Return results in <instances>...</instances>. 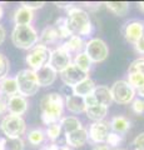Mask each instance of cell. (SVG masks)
<instances>
[{"label": "cell", "mask_w": 144, "mask_h": 150, "mask_svg": "<svg viewBox=\"0 0 144 150\" xmlns=\"http://www.w3.org/2000/svg\"><path fill=\"white\" fill-rule=\"evenodd\" d=\"M24 142L21 138H4L5 150H24Z\"/></svg>", "instance_id": "obj_30"}, {"label": "cell", "mask_w": 144, "mask_h": 150, "mask_svg": "<svg viewBox=\"0 0 144 150\" xmlns=\"http://www.w3.org/2000/svg\"><path fill=\"white\" fill-rule=\"evenodd\" d=\"M11 41L16 48L30 50L39 43V35L31 25H15L11 33Z\"/></svg>", "instance_id": "obj_3"}, {"label": "cell", "mask_w": 144, "mask_h": 150, "mask_svg": "<svg viewBox=\"0 0 144 150\" xmlns=\"http://www.w3.org/2000/svg\"><path fill=\"white\" fill-rule=\"evenodd\" d=\"M92 63H101L108 58L109 55V48L105 44L104 40L99 38H93L85 44V51Z\"/></svg>", "instance_id": "obj_8"}, {"label": "cell", "mask_w": 144, "mask_h": 150, "mask_svg": "<svg viewBox=\"0 0 144 150\" xmlns=\"http://www.w3.org/2000/svg\"><path fill=\"white\" fill-rule=\"evenodd\" d=\"M9 60L5 58V55L0 53V81L8 76L9 73Z\"/></svg>", "instance_id": "obj_33"}, {"label": "cell", "mask_w": 144, "mask_h": 150, "mask_svg": "<svg viewBox=\"0 0 144 150\" xmlns=\"http://www.w3.org/2000/svg\"><path fill=\"white\" fill-rule=\"evenodd\" d=\"M36 79H38L39 86H50L57 79L58 73L50 67V65H44L43 68H40L39 70L35 71Z\"/></svg>", "instance_id": "obj_16"}, {"label": "cell", "mask_w": 144, "mask_h": 150, "mask_svg": "<svg viewBox=\"0 0 144 150\" xmlns=\"http://www.w3.org/2000/svg\"><path fill=\"white\" fill-rule=\"evenodd\" d=\"M88 139H89V134H88V130L84 128L65 134V142L69 145V148H80L87 144Z\"/></svg>", "instance_id": "obj_15"}, {"label": "cell", "mask_w": 144, "mask_h": 150, "mask_svg": "<svg viewBox=\"0 0 144 150\" xmlns=\"http://www.w3.org/2000/svg\"><path fill=\"white\" fill-rule=\"evenodd\" d=\"M96 85L94 84V81L92 80V79L88 76L87 79H84L83 81H80L79 84H77L75 86L72 88V91H73V95L75 96H80V98H85L88 96L89 94L93 93L94 90V88Z\"/></svg>", "instance_id": "obj_21"}, {"label": "cell", "mask_w": 144, "mask_h": 150, "mask_svg": "<svg viewBox=\"0 0 144 150\" xmlns=\"http://www.w3.org/2000/svg\"><path fill=\"white\" fill-rule=\"evenodd\" d=\"M84 40H83V38L78 36V35H72L69 39L64 43L62 46L64 49H65L69 54H75L78 55L79 53H82V50L85 48L84 46Z\"/></svg>", "instance_id": "obj_22"}, {"label": "cell", "mask_w": 144, "mask_h": 150, "mask_svg": "<svg viewBox=\"0 0 144 150\" xmlns=\"http://www.w3.org/2000/svg\"><path fill=\"white\" fill-rule=\"evenodd\" d=\"M59 124L62 126V130H64L65 134L73 133V131L83 128L82 121L78 118H75V116H65V118H62V120L59 121Z\"/></svg>", "instance_id": "obj_26"}, {"label": "cell", "mask_w": 144, "mask_h": 150, "mask_svg": "<svg viewBox=\"0 0 144 150\" xmlns=\"http://www.w3.org/2000/svg\"><path fill=\"white\" fill-rule=\"evenodd\" d=\"M58 150H70L69 146H58Z\"/></svg>", "instance_id": "obj_47"}, {"label": "cell", "mask_w": 144, "mask_h": 150, "mask_svg": "<svg viewBox=\"0 0 144 150\" xmlns=\"http://www.w3.org/2000/svg\"><path fill=\"white\" fill-rule=\"evenodd\" d=\"M59 74H60L62 80L64 81V84L69 88L75 86L77 84H79L80 81H83L84 79L88 78V74L82 71L74 63H70L62 73H59Z\"/></svg>", "instance_id": "obj_11"}, {"label": "cell", "mask_w": 144, "mask_h": 150, "mask_svg": "<svg viewBox=\"0 0 144 150\" xmlns=\"http://www.w3.org/2000/svg\"><path fill=\"white\" fill-rule=\"evenodd\" d=\"M122 31H123L124 39L127 40L129 44L135 45L144 36V21L139 20V19L129 20L124 24Z\"/></svg>", "instance_id": "obj_10"}, {"label": "cell", "mask_w": 144, "mask_h": 150, "mask_svg": "<svg viewBox=\"0 0 144 150\" xmlns=\"http://www.w3.org/2000/svg\"><path fill=\"white\" fill-rule=\"evenodd\" d=\"M74 64H75L77 67L82 70V71L89 74L93 63L90 62V59L88 58V55L84 53V51H82V53H79L78 55H75V59H74Z\"/></svg>", "instance_id": "obj_28"}, {"label": "cell", "mask_w": 144, "mask_h": 150, "mask_svg": "<svg viewBox=\"0 0 144 150\" xmlns=\"http://www.w3.org/2000/svg\"><path fill=\"white\" fill-rule=\"evenodd\" d=\"M123 142V138L122 135L119 134H115V133H109L108 138H106V145L108 146H111V148H117L118 145Z\"/></svg>", "instance_id": "obj_34"}, {"label": "cell", "mask_w": 144, "mask_h": 150, "mask_svg": "<svg viewBox=\"0 0 144 150\" xmlns=\"http://www.w3.org/2000/svg\"><path fill=\"white\" fill-rule=\"evenodd\" d=\"M119 150H125V149H119Z\"/></svg>", "instance_id": "obj_49"}, {"label": "cell", "mask_w": 144, "mask_h": 150, "mask_svg": "<svg viewBox=\"0 0 144 150\" xmlns=\"http://www.w3.org/2000/svg\"><path fill=\"white\" fill-rule=\"evenodd\" d=\"M109 128L113 130V133L115 134H125L127 131L131 129V121L127 119L125 116H114L111 118L109 123Z\"/></svg>", "instance_id": "obj_23"}, {"label": "cell", "mask_w": 144, "mask_h": 150, "mask_svg": "<svg viewBox=\"0 0 144 150\" xmlns=\"http://www.w3.org/2000/svg\"><path fill=\"white\" fill-rule=\"evenodd\" d=\"M34 11L25 6H19L14 13V23L15 25H30L34 20Z\"/></svg>", "instance_id": "obj_17"}, {"label": "cell", "mask_w": 144, "mask_h": 150, "mask_svg": "<svg viewBox=\"0 0 144 150\" xmlns=\"http://www.w3.org/2000/svg\"><path fill=\"white\" fill-rule=\"evenodd\" d=\"M67 20H68L69 31H70L72 35H78L82 38L92 34L93 25L89 14L85 10H83V9L78 6H72L68 10Z\"/></svg>", "instance_id": "obj_2"}, {"label": "cell", "mask_w": 144, "mask_h": 150, "mask_svg": "<svg viewBox=\"0 0 144 150\" xmlns=\"http://www.w3.org/2000/svg\"><path fill=\"white\" fill-rule=\"evenodd\" d=\"M28 140L31 145H39L45 140V133L41 129H33L28 134Z\"/></svg>", "instance_id": "obj_31"}, {"label": "cell", "mask_w": 144, "mask_h": 150, "mask_svg": "<svg viewBox=\"0 0 144 150\" xmlns=\"http://www.w3.org/2000/svg\"><path fill=\"white\" fill-rule=\"evenodd\" d=\"M135 90L144 89V56L135 59L129 65L128 69V80Z\"/></svg>", "instance_id": "obj_9"}, {"label": "cell", "mask_w": 144, "mask_h": 150, "mask_svg": "<svg viewBox=\"0 0 144 150\" xmlns=\"http://www.w3.org/2000/svg\"><path fill=\"white\" fill-rule=\"evenodd\" d=\"M41 120L45 125L59 123L64 112V99L62 94L50 93L41 98L40 100Z\"/></svg>", "instance_id": "obj_1"}, {"label": "cell", "mask_w": 144, "mask_h": 150, "mask_svg": "<svg viewBox=\"0 0 144 150\" xmlns=\"http://www.w3.org/2000/svg\"><path fill=\"white\" fill-rule=\"evenodd\" d=\"M3 15H4V10H3V6L0 5V19L3 18Z\"/></svg>", "instance_id": "obj_48"}, {"label": "cell", "mask_w": 144, "mask_h": 150, "mask_svg": "<svg viewBox=\"0 0 144 150\" xmlns=\"http://www.w3.org/2000/svg\"><path fill=\"white\" fill-rule=\"evenodd\" d=\"M64 105L67 106V109L73 112V114H80V112H85V103L84 98L75 96V95H69L64 100Z\"/></svg>", "instance_id": "obj_19"}, {"label": "cell", "mask_w": 144, "mask_h": 150, "mask_svg": "<svg viewBox=\"0 0 144 150\" xmlns=\"http://www.w3.org/2000/svg\"><path fill=\"white\" fill-rule=\"evenodd\" d=\"M5 38H6V31L4 29L3 25H0V45L5 41Z\"/></svg>", "instance_id": "obj_41"}, {"label": "cell", "mask_w": 144, "mask_h": 150, "mask_svg": "<svg viewBox=\"0 0 144 150\" xmlns=\"http://www.w3.org/2000/svg\"><path fill=\"white\" fill-rule=\"evenodd\" d=\"M16 84H18V90L19 94L24 98L33 96L39 91V83L36 79L35 71L30 69H23L16 74Z\"/></svg>", "instance_id": "obj_4"}, {"label": "cell", "mask_w": 144, "mask_h": 150, "mask_svg": "<svg viewBox=\"0 0 144 150\" xmlns=\"http://www.w3.org/2000/svg\"><path fill=\"white\" fill-rule=\"evenodd\" d=\"M84 103H85V106H93V105H96V100H95V98L94 95H93V93L89 94L88 96L84 98Z\"/></svg>", "instance_id": "obj_39"}, {"label": "cell", "mask_w": 144, "mask_h": 150, "mask_svg": "<svg viewBox=\"0 0 144 150\" xmlns=\"http://www.w3.org/2000/svg\"><path fill=\"white\" fill-rule=\"evenodd\" d=\"M132 110L138 115H143L144 114V100L138 98V99H134L132 101Z\"/></svg>", "instance_id": "obj_35"}, {"label": "cell", "mask_w": 144, "mask_h": 150, "mask_svg": "<svg viewBox=\"0 0 144 150\" xmlns=\"http://www.w3.org/2000/svg\"><path fill=\"white\" fill-rule=\"evenodd\" d=\"M85 114L88 118L93 120L94 123H96V121H103L106 114H108V108L104 105H100V104L88 106L85 109Z\"/></svg>", "instance_id": "obj_24"}, {"label": "cell", "mask_w": 144, "mask_h": 150, "mask_svg": "<svg viewBox=\"0 0 144 150\" xmlns=\"http://www.w3.org/2000/svg\"><path fill=\"white\" fill-rule=\"evenodd\" d=\"M108 10L117 16H124L129 13V3L127 1H108L105 3Z\"/></svg>", "instance_id": "obj_27"}, {"label": "cell", "mask_w": 144, "mask_h": 150, "mask_svg": "<svg viewBox=\"0 0 144 150\" xmlns=\"http://www.w3.org/2000/svg\"><path fill=\"white\" fill-rule=\"evenodd\" d=\"M28 110V100L20 94L13 95L8 98V111L11 115L21 116L24 115Z\"/></svg>", "instance_id": "obj_14"}, {"label": "cell", "mask_w": 144, "mask_h": 150, "mask_svg": "<svg viewBox=\"0 0 144 150\" xmlns=\"http://www.w3.org/2000/svg\"><path fill=\"white\" fill-rule=\"evenodd\" d=\"M50 54H52V50L49 49V46L41 45V44H36L34 48H31L28 53L25 62L29 65V69L36 71L40 68H43L44 65L49 64L50 60Z\"/></svg>", "instance_id": "obj_5"}, {"label": "cell", "mask_w": 144, "mask_h": 150, "mask_svg": "<svg viewBox=\"0 0 144 150\" xmlns=\"http://www.w3.org/2000/svg\"><path fill=\"white\" fill-rule=\"evenodd\" d=\"M0 150H5L4 149V138H0Z\"/></svg>", "instance_id": "obj_45"}, {"label": "cell", "mask_w": 144, "mask_h": 150, "mask_svg": "<svg viewBox=\"0 0 144 150\" xmlns=\"http://www.w3.org/2000/svg\"><path fill=\"white\" fill-rule=\"evenodd\" d=\"M111 98L113 101L118 104H132V101L135 99V89H134L127 80H117L110 88Z\"/></svg>", "instance_id": "obj_6"}, {"label": "cell", "mask_w": 144, "mask_h": 150, "mask_svg": "<svg viewBox=\"0 0 144 150\" xmlns=\"http://www.w3.org/2000/svg\"><path fill=\"white\" fill-rule=\"evenodd\" d=\"M138 8L140 9L142 11H144V1H140V3H139V4H138Z\"/></svg>", "instance_id": "obj_46"}, {"label": "cell", "mask_w": 144, "mask_h": 150, "mask_svg": "<svg viewBox=\"0 0 144 150\" xmlns=\"http://www.w3.org/2000/svg\"><path fill=\"white\" fill-rule=\"evenodd\" d=\"M6 110H8V100L0 96V115L4 114Z\"/></svg>", "instance_id": "obj_40"}, {"label": "cell", "mask_w": 144, "mask_h": 150, "mask_svg": "<svg viewBox=\"0 0 144 150\" xmlns=\"http://www.w3.org/2000/svg\"><path fill=\"white\" fill-rule=\"evenodd\" d=\"M58 8H67L68 10L72 8V3H55Z\"/></svg>", "instance_id": "obj_43"}, {"label": "cell", "mask_w": 144, "mask_h": 150, "mask_svg": "<svg viewBox=\"0 0 144 150\" xmlns=\"http://www.w3.org/2000/svg\"><path fill=\"white\" fill-rule=\"evenodd\" d=\"M134 49H135V51H137L138 54L144 55V36L138 41L135 45H134Z\"/></svg>", "instance_id": "obj_38"}, {"label": "cell", "mask_w": 144, "mask_h": 150, "mask_svg": "<svg viewBox=\"0 0 144 150\" xmlns=\"http://www.w3.org/2000/svg\"><path fill=\"white\" fill-rule=\"evenodd\" d=\"M92 150H110V148L108 146V145H103V144H100V145H95V146L93 148Z\"/></svg>", "instance_id": "obj_42"}, {"label": "cell", "mask_w": 144, "mask_h": 150, "mask_svg": "<svg viewBox=\"0 0 144 150\" xmlns=\"http://www.w3.org/2000/svg\"><path fill=\"white\" fill-rule=\"evenodd\" d=\"M55 28H57V30H58L59 39H69V38L72 36L70 31H69V28H68L67 16L58 18L57 20H55Z\"/></svg>", "instance_id": "obj_29"}, {"label": "cell", "mask_w": 144, "mask_h": 150, "mask_svg": "<svg viewBox=\"0 0 144 150\" xmlns=\"http://www.w3.org/2000/svg\"><path fill=\"white\" fill-rule=\"evenodd\" d=\"M58 40H59L58 30H57V28L53 25H48L46 28H44L43 31H41L39 35V44L45 45V46L55 44Z\"/></svg>", "instance_id": "obj_20"}, {"label": "cell", "mask_w": 144, "mask_h": 150, "mask_svg": "<svg viewBox=\"0 0 144 150\" xmlns=\"http://www.w3.org/2000/svg\"><path fill=\"white\" fill-rule=\"evenodd\" d=\"M70 63H72V56L63 46H59V48L52 50L49 65L57 73H62Z\"/></svg>", "instance_id": "obj_12"}, {"label": "cell", "mask_w": 144, "mask_h": 150, "mask_svg": "<svg viewBox=\"0 0 144 150\" xmlns=\"http://www.w3.org/2000/svg\"><path fill=\"white\" fill-rule=\"evenodd\" d=\"M44 150H58V145L57 144H52V145H49V146H46Z\"/></svg>", "instance_id": "obj_44"}, {"label": "cell", "mask_w": 144, "mask_h": 150, "mask_svg": "<svg viewBox=\"0 0 144 150\" xmlns=\"http://www.w3.org/2000/svg\"><path fill=\"white\" fill-rule=\"evenodd\" d=\"M0 94H1V95H6L8 98L19 94L16 79L10 78V76H6L5 79H3V80L0 81Z\"/></svg>", "instance_id": "obj_25"}, {"label": "cell", "mask_w": 144, "mask_h": 150, "mask_svg": "<svg viewBox=\"0 0 144 150\" xmlns=\"http://www.w3.org/2000/svg\"><path fill=\"white\" fill-rule=\"evenodd\" d=\"M93 95H94L95 100H96V104H100V105H104V106L108 108L111 103H113L110 89L105 85L95 86L94 90H93Z\"/></svg>", "instance_id": "obj_18"}, {"label": "cell", "mask_w": 144, "mask_h": 150, "mask_svg": "<svg viewBox=\"0 0 144 150\" xmlns=\"http://www.w3.org/2000/svg\"><path fill=\"white\" fill-rule=\"evenodd\" d=\"M0 129L5 135V138H20L26 131V123L23 116L9 114L1 120Z\"/></svg>", "instance_id": "obj_7"}, {"label": "cell", "mask_w": 144, "mask_h": 150, "mask_svg": "<svg viewBox=\"0 0 144 150\" xmlns=\"http://www.w3.org/2000/svg\"><path fill=\"white\" fill-rule=\"evenodd\" d=\"M21 6H25L28 9H30V10H35V9H40L45 5L44 1H21L20 3Z\"/></svg>", "instance_id": "obj_36"}, {"label": "cell", "mask_w": 144, "mask_h": 150, "mask_svg": "<svg viewBox=\"0 0 144 150\" xmlns=\"http://www.w3.org/2000/svg\"><path fill=\"white\" fill-rule=\"evenodd\" d=\"M109 123L105 121H96L93 123L89 128V139L92 140L94 144H103L106 142V138L109 135Z\"/></svg>", "instance_id": "obj_13"}, {"label": "cell", "mask_w": 144, "mask_h": 150, "mask_svg": "<svg viewBox=\"0 0 144 150\" xmlns=\"http://www.w3.org/2000/svg\"><path fill=\"white\" fill-rule=\"evenodd\" d=\"M133 145H134V149L135 150H144V131L134 138Z\"/></svg>", "instance_id": "obj_37"}, {"label": "cell", "mask_w": 144, "mask_h": 150, "mask_svg": "<svg viewBox=\"0 0 144 150\" xmlns=\"http://www.w3.org/2000/svg\"><path fill=\"white\" fill-rule=\"evenodd\" d=\"M60 134H62V126H60L59 123L48 125V128L45 130V135L52 140V142H55V140L60 137Z\"/></svg>", "instance_id": "obj_32"}]
</instances>
